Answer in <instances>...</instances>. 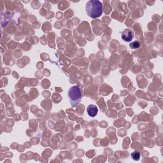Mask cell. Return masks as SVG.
Returning <instances> with one entry per match:
<instances>
[{"label": "cell", "instance_id": "3", "mask_svg": "<svg viewBox=\"0 0 163 163\" xmlns=\"http://www.w3.org/2000/svg\"><path fill=\"white\" fill-rule=\"evenodd\" d=\"M121 37H122V40H124L125 42H129L133 38L134 33H133V31H131V29H125L124 31H123V32L122 33Z\"/></svg>", "mask_w": 163, "mask_h": 163}, {"label": "cell", "instance_id": "1", "mask_svg": "<svg viewBox=\"0 0 163 163\" xmlns=\"http://www.w3.org/2000/svg\"><path fill=\"white\" fill-rule=\"evenodd\" d=\"M103 5L98 0H91L86 4L85 10L90 17L96 19L99 17L103 14Z\"/></svg>", "mask_w": 163, "mask_h": 163}, {"label": "cell", "instance_id": "5", "mask_svg": "<svg viewBox=\"0 0 163 163\" xmlns=\"http://www.w3.org/2000/svg\"><path fill=\"white\" fill-rule=\"evenodd\" d=\"M131 157L134 161H138L140 159V153L138 151H134L131 154Z\"/></svg>", "mask_w": 163, "mask_h": 163}, {"label": "cell", "instance_id": "4", "mask_svg": "<svg viewBox=\"0 0 163 163\" xmlns=\"http://www.w3.org/2000/svg\"><path fill=\"white\" fill-rule=\"evenodd\" d=\"M87 112L90 117H94L97 114L98 108L94 105H89L87 108Z\"/></svg>", "mask_w": 163, "mask_h": 163}, {"label": "cell", "instance_id": "6", "mask_svg": "<svg viewBox=\"0 0 163 163\" xmlns=\"http://www.w3.org/2000/svg\"><path fill=\"white\" fill-rule=\"evenodd\" d=\"M140 44L138 41L133 42V43H131L130 44V47L131 48H138L140 47Z\"/></svg>", "mask_w": 163, "mask_h": 163}, {"label": "cell", "instance_id": "2", "mask_svg": "<svg viewBox=\"0 0 163 163\" xmlns=\"http://www.w3.org/2000/svg\"><path fill=\"white\" fill-rule=\"evenodd\" d=\"M68 99L73 108L76 107L80 102L82 93L80 87L77 85L71 87L68 91Z\"/></svg>", "mask_w": 163, "mask_h": 163}]
</instances>
